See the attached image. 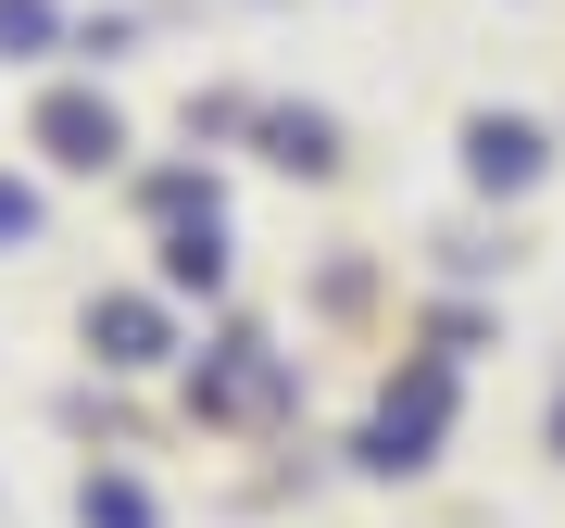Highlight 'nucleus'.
Returning <instances> with one entry per match:
<instances>
[{"mask_svg": "<svg viewBox=\"0 0 565 528\" xmlns=\"http://www.w3.org/2000/svg\"><path fill=\"white\" fill-rule=\"evenodd\" d=\"M39 139H51V163H114V151H126V126H114V102L63 88V102H39Z\"/></svg>", "mask_w": 565, "mask_h": 528, "instance_id": "2", "label": "nucleus"}, {"mask_svg": "<svg viewBox=\"0 0 565 528\" xmlns=\"http://www.w3.org/2000/svg\"><path fill=\"white\" fill-rule=\"evenodd\" d=\"M553 441H565V415H553Z\"/></svg>", "mask_w": 565, "mask_h": 528, "instance_id": "10", "label": "nucleus"}, {"mask_svg": "<svg viewBox=\"0 0 565 528\" xmlns=\"http://www.w3.org/2000/svg\"><path fill=\"white\" fill-rule=\"evenodd\" d=\"M76 516H88V528H151V490L126 478V466H88V478H76Z\"/></svg>", "mask_w": 565, "mask_h": 528, "instance_id": "5", "label": "nucleus"}, {"mask_svg": "<svg viewBox=\"0 0 565 528\" xmlns=\"http://www.w3.org/2000/svg\"><path fill=\"white\" fill-rule=\"evenodd\" d=\"M0 51H13V63L51 51V0H0Z\"/></svg>", "mask_w": 565, "mask_h": 528, "instance_id": "8", "label": "nucleus"}, {"mask_svg": "<svg viewBox=\"0 0 565 528\" xmlns=\"http://www.w3.org/2000/svg\"><path fill=\"white\" fill-rule=\"evenodd\" d=\"M0 240H39V189H13V177H0Z\"/></svg>", "mask_w": 565, "mask_h": 528, "instance_id": "9", "label": "nucleus"}, {"mask_svg": "<svg viewBox=\"0 0 565 528\" xmlns=\"http://www.w3.org/2000/svg\"><path fill=\"white\" fill-rule=\"evenodd\" d=\"M277 352H264V340H226L214 352V366H202V415H252V403H277Z\"/></svg>", "mask_w": 565, "mask_h": 528, "instance_id": "3", "label": "nucleus"}, {"mask_svg": "<svg viewBox=\"0 0 565 528\" xmlns=\"http://www.w3.org/2000/svg\"><path fill=\"white\" fill-rule=\"evenodd\" d=\"M226 277V240L214 226H177V240H163V289H214Z\"/></svg>", "mask_w": 565, "mask_h": 528, "instance_id": "6", "label": "nucleus"}, {"mask_svg": "<svg viewBox=\"0 0 565 528\" xmlns=\"http://www.w3.org/2000/svg\"><path fill=\"white\" fill-rule=\"evenodd\" d=\"M88 352H102V366H163V315L139 289H114V303H88Z\"/></svg>", "mask_w": 565, "mask_h": 528, "instance_id": "4", "label": "nucleus"}, {"mask_svg": "<svg viewBox=\"0 0 565 528\" xmlns=\"http://www.w3.org/2000/svg\"><path fill=\"white\" fill-rule=\"evenodd\" d=\"M264 151L302 163V177H327V163H340V151H327V114H264Z\"/></svg>", "mask_w": 565, "mask_h": 528, "instance_id": "7", "label": "nucleus"}, {"mask_svg": "<svg viewBox=\"0 0 565 528\" xmlns=\"http://www.w3.org/2000/svg\"><path fill=\"white\" fill-rule=\"evenodd\" d=\"M465 177H478V189H527V177H541V126H527V114H478V126H465Z\"/></svg>", "mask_w": 565, "mask_h": 528, "instance_id": "1", "label": "nucleus"}]
</instances>
